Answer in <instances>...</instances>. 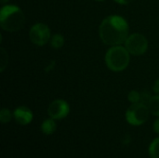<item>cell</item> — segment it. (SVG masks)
<instances>
[{
	"label": "cell",
	"mask_w": 159,
	"mask_h": 158,
	"mask_svg": "<svg viewBox=\"0 0 159 158\" xmlns=\"http://www.w3.org/2000/svg\"><path fill=\"white\" fill-rule=\"evenodd\" d=\"M50 45L53 48L59 49L64 45V37L61 34H55L50 38Z\"/></svg>",
	"instance_id": "obj_11"
},
{
	"label": "cell",
	"mask_w": 159,
	"mask_h": 158,
	"mask_svg": "<svg viewBox=\"0 0 159 158\" xmlns=\"http://www.w3.org/2000/svg\"><path fill=\"white\" fill-rule=\"evenodd\" d=\"M128 99L132 104L141 102V93L137 90H131L128 95Z\"/></svg>",
	"instance_id": "obj_15"
},
{
	"label": "cell",
	"mask_w": 159,
	"mask_h": 158,
	"mask_svg": "<svg viewBox=\"0 0 159 158\" xmlns=\"http://www.w3.org/2000/svg\"><path fill=\"white\" fill-rule=\"evenodd\" d=\"M13 117L18 124H20L21 126H26L32 122L34 115H33L32 111L28 107L19 106L14 110Z\"/></svg>",
	"instance_id": "obj_8"
},
{
	"label": "cell",
	"mask_w": 159,
	"mask_h": 158,
	"mask_svg": "<svg viewBox=\"0 0 159 158\" xmlns=\"http://www.w3.org/2000/svg\"><path fill=\"white\" fill-rule=\"evenodd\" d=\"M13 117V114L7 108H3L0 111V121L2 124H6L8 123L11 118Z\"/></svg>",
	"instance_id": "obj_13"
},
{
	"label": "cell",
	"mask_w": 159,
	"mask_h": 158,
	"mask_svg": "<svg viewBox=\"0 0 159 158\" xmlns=\"http://www.w3.org/2000/svg\"><path fill=\"white\" fill-rule=\"evenodd\" d=\"M25 23L22 10L15 5H5L0 10V26L9 33L20 31Z\"/></svg>",
	"instance_id": "obj_2"
},
{
	"label": "cell",
	"mask_w": 159,
	"mask_h": 158,
	"mask_svg": "<svg viewBox=\"0 0 159 158\" xmlns=\"http://www.w3.org/2000/svg\"><path fill=\"white\" fill-rule=\"evenodd\" d=\"M149 108L146 104L133 103L126 112V120L131 126H142L149 118Z\"/></svg>",
	"instance_id": "obj_4"
},
{
	"label": "cell",
	"mask_w": 159,
	"mask_h": 158,
	"mask_svg": "<svg viewBox=\"0 0 159 158\" xmlns=\"http://www.w3.org/2000/svg\"><path fill=\"white\" fill-rule=\"evenodd\" d=\"M29 38L34 45L42 47L46 45L48 41H50V29L45 23H35L31 27L29 31Z\"/></svg>",
	"instance_id": "obj_6"
},
{
	"label": "cell",
	"mask_w": 159,
	"mask_h": 158,
	"mask_svg": "<svg viewBox=\"0 0 159 158\" xmlns=\"http://www.w3.org/2000/svg\"><path fill=\"white\" fill-rule=\"evenodd\" d=\"M116 3H117V4H119V5H129V4H130L132 1H134V0H114Z\"/></svg>",
	"instance_id": "obj_17"
},
{
	"label": "cell",
	"mask_w": 159,
	"mask_h": 158,
	"mask_svg": "<svg viewBox=\"0 0 159 158\" xmlns=\"http://www.w3.org/2000/svg\"><path fill=\"white\" fill-rule=\"evenodd\" d=\"M151 98H152L151 94L149 92H147V91H143V92L141 93V102L142 103H144V104L147 105L149 101L151 100Z\"/></svg>",
	"instance_id": "obj_16"
},
{
	"label": "cell",
	"mask_w": 159,
	"mask_h": 158,
	"mask_svg": "<svg viewBox=\"0 0 159 158\" xmlns=\"http://www.w3.org/2000/svg\"><path fill=\"white\" fill-rule=\"evenodd\" d=\"M154 130L156 133L159 134V118H157L155 122H154Z\"/></svg>",
	"instance_id": "obj_19"
},
{
	"label": "cell",
	"mask_w": 159,
	"mask_h": 158,
	"mask_svg": "<svg viewBox=\"0 0 159 158\" xmlns=\"http://www.w3.org/2000/svg\"><path fill=\"white\" fill-rule=\"evenodd\" d=\"M130 53L125 47L112 46L105 54V63L113 72H122L129 64Z\"/></svg>",
	"instance_id": "obj_3"
},
{
	"label": "cell",
	"mask_w": 159,
	"mask_h": 158,
	"mask_svg": "<svg viewBox=\"0 0 159 158\" xmlns=\"http://www.w3.org/2000/svg\"><path fill=\"white\" fill-rule=\"evenodd\" d=\"M96 1H99V2H102V1H104V0H96Z\"/></svg>",
	"instance_id": "obj_21"
},
{
	"label": "cell",
	"mask_w": 159,
	"mask_h": 158,
	"mask_svg": "<svg viewBox=\"0 0 159 158\" xmlns=\"http://www.w3.org/2000/svg\"><path fill=\"white\" fill-rule=\"evenodd\" d=\"M70 113L69 103L64 100H55L53 101L48 108V114L49 117L55 120H61L65 118Z\"/></svg>",
	"instance_id": "obj_7"
},
{
	"label": "cell",
	"mask_w": 159,
	"mask_h": 158,
	"mask_svg": "<svg viewBox=\"0 0 159 158\" xmlns=\"http://www.w3.org/2000/svg\"><path fill=\"white\" fill-rule=\"evenodd\" d=\"M147 106L149 108L150 113L153 115L159 117V94L156 95V96H152Z\"/></svg>",
	"instance_id": "obj_10"
},
{
	"label": "cell",
	"mask_w": 159,
	"mask_h": 158,
	"mask_svg": "<svg viewBox=\"0 0 159 158\" xmlns=\"http://www.w3.org/2000/svg\"><path fill=\"white\" fill-rule=\"evenodd\" d=\"M56 129H57V125L55 119L51 117L44 120L41 124V131L45 135H52L56 131Z\"/></svg>",
	"instance_id": "obj_9"
},
{
	"label": "cell",
	"mask_w": 159,
	"mask_h": 158,
	"mask_svg": "<svg viewBox=\"0 0 159 158\" xmlns=\"http://www.w3.org/2000/svg\"><path fill=\"white\" fill-rule=\"evenodd\" d=\"M124 44L128 51L135 56L144 54L148 48V40L142 34H132L129 35Z\"/></svg>",
	"instance_id": "obj_5"
},
{
	"label": "cell",
	"mask_w": 159,
	"mask_h": 158,
	"mask_svg": "<svg viewBox=\"0 0 159 158\" xmlns=\"http://www.w3.org/2000/svg\"><path fill=\"white\" fill-rule=\"evenodd\" d=\"M8 1H9V0H1V4H2V5H5V4L7 3Z\"/></svg>",
	"instance_id": "obj_20"
},
{
	"label": "cell",
	"mask_w": 159,
	"mask_h": 158,
	"mask_svg": "<svg viewBox=\"0 0 159 158\" xmlns=\"http://www.w3.org/2000/svg\"><path fill=\"white\" fill-rule=\"evenodd\" d=\"M153 90L157 93L159 94V79L156 80V82L154 83V86H153Z\"/></svg>",
	"instance_id": "obj_18"
},
{
	"label": "cell",
	"mask_w": 159,
	"mask_h": 158,
	"mask_svg": "<svg viewBox=\"0 0 159 158\" xmlns=\"http://www.w3.org/2000/svg\"><path fill=\"white\" fill-rule=\"evenodd\" d=\"M7 65V54L6 50L1 47L0 48V72H4Z\"/></svg>",
	"instance_id": "obj_14"
},
{
	"label": "cell",
	"mask_w": 159,
	"mask_h": 158,
	"mask_svg": "<svg viewBox=\"0 0 159 158\" xmlns=\"http://www.w3.org/2000/svg\"><path fill=\"white\" fill-rule=\"evenodd\" d=\"M129 23L119 15L106 17L101 23L99 34L101 40L108 46H119L125 43L129 36Z\"/></svg>",
	"instance_id": "obj_1"
},
{
	"label": "cell",
	"mask_w": 159,
	"mask_h": 158,
	"mask_svg": "<svg viewBox=\"0 0 159 158\" xmlns=\"http://www.w3.org/2000/svg\"><path fill=\"white\" fill-rule=\"evenodd\" d=\"M148 152L151 158H159V137L151 142Z\"/></svg>",
	"instance_id": "obj_12"
}]
</instances>
